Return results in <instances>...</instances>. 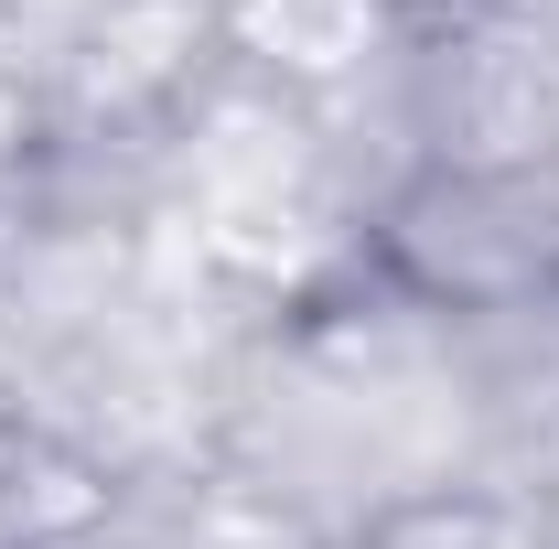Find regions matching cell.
I'll use <instances>...</instances> for the list:
<instances>
[{
	"mask_svg": "<svg viewBox=\"0 0 559 549\" xmlns=\"http://www.w3.org/2000/svg\"><path fill=\"white\" fill-rule=\"evenodd\" d=\"M248 44H270L280 66H355L366 0H248Z\"/></svg>",
	"mask_w": 559,
	"mask_h": 549,
	"instance_id": "1",
	"label": "cell"
}]
</instances>
